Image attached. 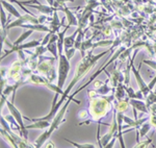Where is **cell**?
Returning a JSON list of instances; mask_svg holds the SVG:
<instances>
[{
    "mask_svg": "<svg viewBox=\"0 0 156 148\" xmlns=\"http://www.w3.org/2000/svg\"><path fill=\"white\" fill-rule=\"evenodd\" d=\"M109 51H104L103 53H100V54H98V56H90H90L87 57V59H84L83 61H82L81 63H80L79 65L77 66V69H76V72H75V76H74V78H73V80L71 81V84L69 85V87L67 88V90L64 92V94H62V99L59 100V102L57 103L56 105H53V107H52V110H51V112L49 113V115L47 117H44V118H42L41 120H47V121H50V120L52 119V118H54V115L56 114V112H57V110L59 109V106L62 104V102L66 100V98L68 96H69V93L70 91H71V89L73 87L76 85V82L79 80L80 78H81L83 75L87 73L89 70L92 68L93 66H94L95 64L97 63V61L99 59H101V57L103 56H105L106 53H108Z\"/></svg>",
    "mask_w": 156,
    "mask_h": 148,
    "instance_id": "6da1fadb",
    "label": "cell"
},
{
    "mask_svg": "<svg viewBox=\"0 0 156 148\" xmlns=\"http://www.w3.org/2000/svg\"><path fill=\"white\" fill-rule=\"evenodd\" d=\"M72 100H73V98H72L71 96L68 97V101L66 102V104L64 105V107H62V109L60 110V111L56 114V116H55L53 122H52L51 125H50L49 130H48V132H45L44 134H43L42 136L39 138V139H37L36 145H34V146H36V147H41L42 145L45 143V141H46L47 139H49V137L51 136L52 132H53L54 130L59 126L60 122H62V117H64L65 113H66V110H67V107H68V104H69L70 101H72Z\"/></svg>",
    "mask_w": 156,
    "mask_h": 148,
    "instance_id": "7a4b0ae2",
    "label": "cell"
},
{
    "mask_svg": "<svg viewBox=\"0 0 156 148\" xmlns=\"http://www.w3.org/2000/svg\"><path fill=\"white\" fill-rule=\"evenodd\" d=\"M69 69H70L69 60H68V57L60 53L59 54V69H58V84H57V87H59L60 89H62V86L65 85Z\"/></svg>",
    "mask_w": 156,
    "mask_h": 148,
    "instance_id": "3957f363",
    "label": "cell"
},
{
    "mask_svg": "<svg viewBox=\"0 0 156 148\" xmlns=\"http://www.w3.org/2000/svg\"><path fill=\"white\" fill-rule=\"evenodd\" d=\"M7 106H9V111H11V114L12 115V117L16 119V121L18 122V124L21 126V128L22 130H23V135L25 136V138H26L27 136V132H26V127L24 126V124H23V119H22V116H21V114H20V112L18 111V110L15 107V105L14 103H11V102H7Z\"/></svg>",
    "mask_w": 156,
    "mask_h": 148,
    "instance_id": "277c9868",
    "label": "cell"
},
{
    "mask_svg": "<svg viewBox=\"0 0 156 148\" xmlns=\"http://www.w3.org/2000/svg\"><path fill=\"white\" fill-rule=\"evenodd\" d=\"M133 73H134V75H135V78H136L138 85H140V90H142V92L144 93L146 96H147V95L150 93L149 87L146 86V84L144 82V80L142 79V77H140V73H138V71H136V69H135L134 67H133Z\"/></svg>",
    "mask_w": 156,
    "mask_h": 148,
    "instance_id": "5b68a950",
    "label": "cell"
},
{
    "mask_svg": "<svg viewBox=\"0 0 156 148\" xmlns=\"http://www.w3.org/2000/svg\"><path fill=\"white\" fill-rule=\"evenodd\" d=\"M39 44H40V41H32V42H29V43L24 44V45H14V47L12 48V50L7 51L3 56H6L9 53H11V52H12V51H16V50H21L23 48H30V47L39 46ZM3 56H2V59H3Z\"/></svg>",
    "mask_w": 156,
    "mask_h": 148,
    "instance_id": "8992f818",
    "label": "cell"
},
{
    "mask_svg": "<svg viewBox=\"0 0 156 148\" xmlns=\"http://www.w3.org/2000/svg\"><path fill=\"white\" fill-rule=\"evenodd\" d=\"M1 4L2 5H3L4 7H5V9H7V11H9V13H11V14L12 15V16H15L16 17V18H21V15L19 14L18 13V11H17L16 9H15L14 6L12 5V4H9V3H7L6 1H4V0H1Z\"/></svg>",
    "mask_w": 156,
    "mask_h": 148,
    "instance_id": "52a82bcc",
    "label": "cell"
},
{
    "mask_svg": "<svg viewBox=\"0 0 156 148\" xmlns=\"http://www.w3.org/2000/svg\"><path fill=\"white\" fill-rule=\"evenodd\" d=\"M22 27L32 29V31H49V28L44 25H22Z\"/></svg>",
    "mask_w": 156,
    "mask_h": 148,
    "instance_id": "ba28073f",
    "label": "cell"
},
{
    "mask_svg": "<svg viewBox=\"0 0 156 148\" xmlns=\"http://www.w3.org/2000/svg\"><path fill=\"white\" fill-rule=\"evenodd\" d=\"M32 31H32V29H29V31H25V32H24V34H22V36H21V37H20V38H19V39H18V40H17V41H16V42H15V43H14V45H20V44H21V43H22V42H23V41H24V40H25V39H27V38H28L29 36H31Z\"/></svg>",
    "mask_w": 156,
    "mask_h": 148,
    "instance_id": "9c48e42d",
    "label": "cell"
},
{
    "mask_svg": "<svg viewBox=\"0 0 156 148\" xmlns=\"http://www.w3.org/2000/svg\"><path fill=\"white\" fill-rule=\"evenodd\" d=\"M78 31H77L74 34H73L72 37H69V38H67V39H65V46H66V50L69 49L70 47H71L72 45L75 43L74 39H75V37H76V34H77Z\"/></svg>",
    "mask_w": 156,
    "mask_h": 148,
    "instance_id": "30bf717a",
    "label": "cell"
},
{
    "mask_svg": "<svg viewBox=\"0 0 156 148\" xmlns=\"http://www.w3.org/2000/svg\"><path fill=\"white\" fill-rule=\"evenodd\" d=\"M131 103L134 105V107H137L138 110H140V111H143V112H148V110H147V107H146V105L143 103L142 101H135V100H131Z\"/></svg>",
    "mask_w": 156,
    "mask_h": 148,
    "instance_id": "8fae6325",
    "label": "cell"
},
{
    "mask_svg": "<svg viewBox=\"0 0 156 148\" xmlns=\"http://www.w3.org/2000/svg\"><path fill=\"white\" fill-rule=\"evenodd\" d=\"M64 11L66 12V14H67V16H68V20H69V25H77V21H76V19L74 18V16H73L72 13L68 11V9H65Z\"/></svg>",
    "mask_w": 156,
    "mask_h": 148,
    "instance_id": "7c38bea8",
    "label": "cell"
},
{
    "mask_svg": "<svg viewBox=\"0 0 156 148\" xmlns=\"http://www.w3.org/2000/svg\"><path fill=\"white\" fill-rule=\"evenodd\" d=\"M66 141H68L69 143H71L72 145H74V146H76V147H79V148H93L94 147V145H90V144H77V143L72 142L68 139H66Z\"/></svg>",
    "mask_w": 156,
    "mask_h": 148,
    "instance_id": "4fadbf2b",
    "label": "cell"
},
{
    "mask_svg": "<svg viewBox=\"0 0 156 148\" xmlns=\"http://www.w3.org/2000/svg\"><path fill=\"white\" fill-rule=\"evenodd\" d=\"M75 50H76V48H71V49H67L66 50V56L68 57V60H71V57L74 56L75 53Z\"/></svg>",
    "mask_w": 156,
    "mask_h": 148,
    "instance_id": "5bb4252c",
    "label": "cell"
},
{
    "mask_svg": "<svg viewBox=\"0 0 156 148\" xmlns=\"http://www.w3.org/2000/svg\"><path fill=\"white\" fill-rule=\"evenodd\" d=\"M5 23H6V17L4 14L3 9H1V24H2V28H5Z\"/></svg>",
    "mask_w": 156,
    "mask_h": 148,
    "instance_id": "9a60e30c",
    "label": "cell"
},
{
    "mask_svg": "<svg viewBox=\"0 0 156 148\" xmlns=\"http://www.w3.org/2000/svg\"><path fill=\"white\" fill-rule=\"evenodd\" d=\"M149 128H150V124L144 125V126H143V128L140 129V136H145V134L148 132V130H149Z\"/></svg>",
    "mask_w": 156,
    "mask_h": 148,
    "instance_id": "2e32d148",
    "label": "cell"
},
{
    "mask_svg": "<svg viewBox=\"0 0 156 148\" xmlns=\"http://www.w3.org/2000/svg\"><path fill=\"white\" fill-rule=\"evenodd\" d=\"M7 1L15 2V3H17V4H18V5H20V6H21V7H22V9H24V11L26 12V13H29L28 11H27L26 9H25V7H23V3H22V2H20V1H18V0H7Z\"/></svg>",
    "mask_w": 156,
    "mask_h": 148,
    "instance_id": "e0dca14e",
    "label": "cell"
}]
</instances>
